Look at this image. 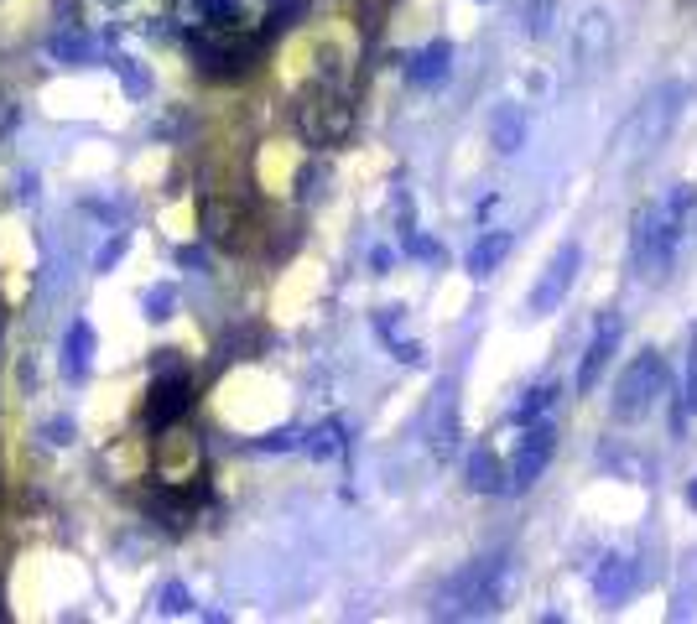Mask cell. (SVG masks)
<instances>
[{
    "instance_id": "e0dca14e",
    "label": "cell",
    "mask_w": 697,
    "mask_h": 624,
    "mask_svg": "<svg viewBox=\"0 0 697 624\" xmlns=\"http://www.w3.org/2000/svg\"><path fill=\"white\" fill-rule=\"evenodd\" d=\"M469 489H479V494H500V489H510V474L500 468V458L489 453V448L469 458Z\"/></svg>"
},
{
    "instance_id": "277c9868",
    "label": "cell",
    "mask_w": 697,
    "mask_h": 624,
    "mask_svg": "<svg viewBox=\"0 0 697 624\" xmlns=\"http://www.w3.org/2000/svg\"><path fill=\"white\" fill-rule=\"evenodd\" d=\"M666 396V359L656 349H640L625 375L614 380V422H640V416H651V406Z\"/></svg>"
},
{
    "instance_id": "5b68a950",
    "label": "cell",
    "mask_w": 697,
    "mask_h": 624,
    "mask_svg": "<svg viewBox=\"0 0 697 624\" xmlns=\"http://www.w3.org/2000/svg\"><path fill=\"white\" fill-rule=\"evenodd\" d=\"M578 266H583V245L578 240H567L552 250V260L541 266L536 286H531V318H552V312L567 302V292H573V281H578Z\"/></svg>"
},
{
    "instance_id": "d6986e66",
    "label": "cell",
    "mask_w": 697,
    "mask_h": 624,
    "mask_svg": "<svg viewBox=\"0 0 697 624\" xmlns=\"http://www.w3.org/2000/svg\"><path fill=\"white\" fill-rule=\"evenodd\" d=\"M557 401V385H536V390H526V401L515 406V422H536L541 411H547Z\"/></svg>"
},
{
    "instance_id": "ac0fdd59",
    "label": "cell",
    "mask_w": 697,
    "mask_h": 624,
    "mask_svg": "<svg viewBox=\"0 0 697 624\" xmlns=\"http://www.w3.org/2000/svg\"><path fill=\"white\" fill-rule=\"evenodd\" d=\"M697 614V552L682 557L677 588H671V619H692Z\"/></svg>"
},
{
    "instance_id": "6da1fadb",
    "label": "cell",
    "mask_w": 697,
    "mask_h": 624,
    "mask_svg": "<svg viewBox=\"0 0 697 624\" xmlns=\"http://www.w3.org/2000/svg\"><path fill=\"white\" fill-rule=\"evenodd\" d=\"M682 110H687V84H682V78H666V84H656V89L625 115V125H619V136H614V162H619V167L651 162V156L666 146V136L677 130Z\"/></svg>"
},
{
    "instance_id": "2e32d148",
    "label": "cell",
    "mask_w": 697,
    "mask_h": 624,
    "mask_svg": "<svg viewBox=\"0 0 697 624\" xmlns=\"http://www.w3.org/2000/svg\"><path fill=\"white\" fill-rule=\"evenodd\" d=\"M448 63H453V47L448 42H432V47H422L417 58H411V84H443L448 78Z\"/></svg>"
},
{
    "instance_id": "7c38bea8",
    "label": "cell",
    "mask_w": 697,
    "mask_h": 624,
    "mask_svg": "<svg viewBox=\"0 0 697 624\" xmlns=\"http://www.w3.org/2000/svg\"><path fill=\"white\" fill-rule=\"evenodd\" d=\"M687 416H697V323L687 333V370H682V396H677V411H671V432H687Z\"/></svg>"
},
{
    "instance_id": "3957f363",
    "label": "cell",
    "mask_w": 697,
    "mask_h": 624,
    "mask_svg": "<svg viewBox=\"0 0 697 624\" xmlns=\"http://www.w3.org/2000/svg\"><path fill=\"white\" fill-rule=\"evenodd\" d=\"M500 593H505V557H479L458 578H448V588L437 593V614L474 619V614L500 609Z\"/></svg>"
},
{
    "instance_id": "4fadbf2b",
    "label": "cell",
    "mask_w": 697,
    "mask_h": 624,
    "mask_svg": "<svg viewBox=\"0 0 697 624\" xmlns=\"http://www.w3.org/2000/svg\"><path fill=\"white\" fill-rule=\"evenodd\" d=\"M489 136H495V151L500 156H515L526 146V115L515 110V104H500L495 120H489Z\"/></svg>"
},
{
    "instance_id": "30bf717a",
    "label": "cell",
    "mask_w": 697,
    "mask_h": 624,
    "mask_svg": "<svg viewBox=\"0 0 697 624\" xmlns=\"http://www.w3.org/2000/svg\"><path fill=\"white\" fill-rule=\"evenodd\" d=\"M245 229H250V214L235 198H209V234L219 245H245Z\"/></svg>"
},
{
    "instance_id": "7a4b0ae2",
    "label": "cell",
    "mask_w": 697,
    "mask_h": 624,
    "mask_svg": "<svg viewBox=\"0 0 697 624\" xmlns=\"http://www.w3.org/2000/svg\"><path fill=\"white\" fill-rule=\"evenodd\" d=\"M687 224L671 219L666 203H640L635 208V224H630V255H635V271L645 281H666L671 266H677V245H682Z\"/></svg>"
},
{
    "instance_id": "9c48e42d",
    "label": "cell",
    "mask_w": 697,
    "mask_h": 624,
    "mask_svg": "<svg viewBox=\"0 0 697 624\" xmlns=\"http://www.w3.org/2000/svg\"><path fill=\"white\" fill-rule=\"evenodd\" d=\"M635 588H640V567H635V557H604L599 572H593V593H599L604 604H625Z\"/></svg>"
},
{
    "instance_id": "ffe728a7",
    "label": "cell",
    "mask_w": 697,
    "mask_h": 624,
    "mask_svg": "<svg viewBox=\"0 0 697 624\" xmlns=\"http://www.w3.org/2000/svg\"><path fill=\"white\" fill-rule=\"evenodd\" d=\"M552 16H557V0H526V26H531V37H547V32H552Z\"/></svg>"
},
{
    "instance_id": "9a60e30c",
    "label": "cell",
    "mask_w": 697,
    "mask_h": 624,
    "mask_svg": "<svg viewBox=\"0 0 697 624\" xmlns=\"http://www.w3.org/2000/svg\"><path fill=\"white\" fill-rule=\"evenodd\" d=\"M578 58L593 68L599 58H609V16L604 11H588L578 21Z\"/></svg>"
},
{
    "instance_id": "8992f818",
    "label": "cell",
    "mask_w": 697,
    "mask_h": 624,
    "mask_svg": "<svg viewBox=\"0 0 697 624\" xmlns=\"http://www.w3.org/2000/svg\"><path fill=\"white\" fill-rule=\"evenodd\" d=\"M619 333H625V318H619V312L609 307L604 318H599V328H593L588 349H583V364H578V396H593V385L604 380L609 359H614V349H619Z\"/></svg>"
},
{
    "instance_id": "8fae6325",
    "label": "cell",
    "mask_w": 697,
    "mask_h": 624,
    "mask_svg": "<svg viewBox=\"0 0 697 624\" xmlns=\"http://www.w3.org/2000/svg\"><path fill=\"white\" fill-rule=\"evenodd\" d=\"M188 406V375H162L157 385H151V401H146V416H151V422H172V416L177 411H183Z\"/></svg>"
},
{
    "instance_id": "5bb4252c",
    "label": "cell",
    "mask_w": 697,
    "mask_h": 624,
    "mask_svg": "<svg viewBox=\"0 0 697 624\" xmlns=\"http://www.w3.org/2000/svg\"><path fill=\"white\" fill-rule=\"evenodd\" d=\"M510 245H515V240H510L505 229H489L484 240H474V250H469V276L484 281L489 271H500V260L510 255Z\"/></svg>"
},
{
    "instance_id": "44dd1931",
    "label": "cell",
    "mask_w": 697,
    "mask_h": 624,
    "mask_svg": "<svg viewBox=\"0 0 697 624\" xmlns=\"http://www.w3.org/2000/svg\"><path fill=\"white\" fill-rule=\"evenodd\" d=\"M687 505H692V510H697V479H692V484H687Z\"/></svg>"
},
{
    "instance_id": "ba28073f",
    "label": "cell",
    "mask_w": 697,
    "mask_h": 624,
    "mask_svg": "<svg viewBox=\"0 0 697 624\" xmlns=\"http://www.w3.org/2000/svg\"><path fill=\"white\" fill-rule=\"evenodd\" d=\"M302 125H307V136L313 141H339L344 130H349V104L344 94H313L302 104Z\"/></svg>"
},
{
    "instance_id": "52a82bcc",
    "label": "cell",
    "mask_w": 697,
    "mask_h": 624,
    "mask_svg": "<svg viewBox=\"0 0 697 624\" xmlns=\"http://www.w3.org/2000/svg\"><path fill=\"white\" fill-rule=\"evenodd\" d=\"M557 453V427L552 422H531L526 437H521V448H515V463H510V489H531L541 479V468L552 463Z\"/></svg>"
}]
</instances>
